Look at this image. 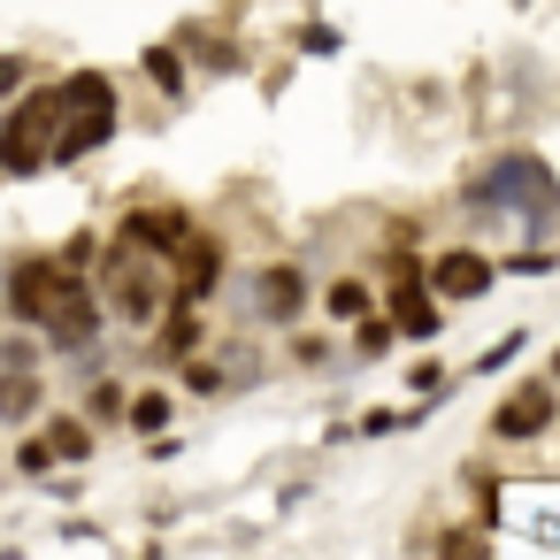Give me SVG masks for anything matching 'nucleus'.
Instances as JSON below:
<instances>
[{
	"label": "nucleus",
	"mask_w": 560,
	"mask_h": 560,
	"mask_svg": "<svg viewBox=\"0 0 560 560\" xmlns=\"http://www.w3.org/2000/svg\"><path fill=\"white\" fill-rule=\"evenodd\" d=\"M108 315H124L131 330H147V323L162 315V284H154L147 269H124V277L108 284Z\"/></svg>",
	"instance_id": "9d476101"
},
{
	"label": "nucleus",
	"mask_w": 560,
	"mask_h": 560,
	"mask_svg": "<svg viewBox=\"0 0 560 560\" xmlns=\"http://www.w3.org/2000/svg\"><path fill=\"white\" fill-rule=\"evenodd\" d=\"M32 415H39V369L0 361V422H32Z\"/></svg>",
	"instance_id": "ddd939ff"
},
{
	"label": "nucleus",
	"mask_w": 560,
	"mask_h": 560,
	"mask_svg": "<svg viewBox=\"0 0 560 560\" xmlns=\"http://www.w3.org/2000/svg\"><path fill=\"white\" fill-rule=\"evenodd\" d=\"M116 415H124V384H101L93 392V422H116Z\"/></svg>",
	"instance_id": "b1692460"
},
{
	"label": "nucleus",
	"mask_w": 560,
	"mask_h": 560,
	"mask_svg": "<svg viewBox=\"0 0 560 560\" xmlns=\"http://www.w3.org/2000/svg\"><path fill=\"white\" fill-rule=\"evenodd\" d=\"M438 552H453V560H476V552H491V545H483V537H476V529H453V537H445V545H438Z\"/></svg>",
	"instance_id": "393cba45"
},
{
	"label": "nucleus",
	"mask_w": 560,
	"mask_h": 560,
	"mask_svg": "<svg viewBox=\"0 0 560 560\" xmlns=\"http://www.w3.org/2000/svg\"><path fill=\"white\" fill-rule=\"evenodd\" d=\"M392 330H407V338H438V307H430V292H422L415 277H399V292H392Z\"/></svg>",
	"instance_id": "f8f14e48"
},
{
	"label": "nucleus",
	"mask_w": 560,
	"mask_h": 560,
	"mask_svg": "<svg viewBox=\"0 0 560 560\" xmlns=\"http://www.w3.org/2000/svg\"><path fill=\"white\" fill-rule=\"evenodd\" d=\"M430 284H438V300H483L499 284V261H483L476 246H445L430 261Z\"/></svg>",
	"instance_id": "423d86ee"
},
{
	"label": "nucleus",
	"mask_w": 560,
	"mask_h": 560,
	"mask_svg": "<svg viewBox=\"0 0 560 560\" xmlns=\"http://www.w3.org/2000/svg\"><path fill=\"white\" fill-rule=\"evenodd\" d=\"M47 445H55V460H85L93 453V430L78 415H62V422H47Z\"/></svg>",
	"instance_id": "dca6fc26"
},
{
	"label": "nucleus",
	"mask_w": 560,
	"mask_h": 560,
	"mask_svg": "<svg viewBox=\"0 0 560 560\" xmlns=\"http://www.w3.org/2000/svg\"><path fill=\"white\" fill-rule=\"evenodd\" d=\"M369 307H376V292H369L361 277H338V284H330V315H338V323H353V315H369Z\"/></svg>",
	"instance_id": "a211bd4d"
},
{
	"label": "nucleus",
	"mask_w": 560,
	"mask_h": 560,
	"mask_svg": "<svg viewBox=\"0 0 560 560\" xmlns=\"http://www.w3.org/2000/svg\"><path fill=\"white\" fill-rule=\"evenodd\" d=\"M353 430H361V438H392V430H399V415H384V407H376V415H361Z\"/></svg>",
	"instance_id": "bb28decb"
},
{
	"label": "nucleus",
	"mask_w": 560,
	"mask_h": 560,
	"mask_svg": "<svg viewBox=\"0 0 560 560\" xmlns=\"http://www.w3.org/2000/svg\"><path fill=\"white\" fill-rule=\"evenodd\" d=\"M353 323H361V330H353V346H361V361H376V353H392V338H399V330H392L384 315H353Z\"/></svg>",
	"instance_id": "6ab92c4d"
},
{
	"label": "nucleus",
	"mask_w": 560,
	"mask_h": 560,
	"mask_svg": "<svg viewBox=\"0 0 560 560\" xmlns=\"http://www.w3.org/2000/svg\"><path fill=\"white\" fill-rule=\"evenodd\" d=\"M476 200L529 208V223H537V231L552 223V177H545V162H537V154H514V162H499V170H491V185H476Z\"/></svg>",
	"instance_id": "7ed1b4c3"
},
{
	"label": "nucleus",
	"mask_w": 560,
	"mask_h": 560,
	"mask_svg": "<svg viewBox=\"0 0 560 560\" xmlns=\"http://www.w3.org/2000/svg\"><path fill=\"white\" fill-rule=\"evenodd\" d=\"M93 330H101V300L70 277V284H62V300H55V315H47V338H55V346H85Z\"/></svg>",
	"instance_id": "1a4fd4ad"
},
{
	"label": "nucleus",
	"mask_w": 560,
	"mask_h": 560,
	"mask_svg": "<svg viewBox=\"0 0 560 560\" xmlns=\"http://www.w3.org/2000/svg\"><path fill=\"white\" fill-rule=\"evenodd\" d=\"M55 261H62V269H70V277H78V269H85V261H93V231H78V238H70V246H62V254H55Z\"/></svg>",
	"instance_id": "4be33fe9"
},
{
	"label": "nucleus",
	"mask_w": 560,
	"mask_h": 560,
	"mask_svg": "<svg viewBox=\"0 0 560 560\" xmlns=\"http://www.w3.org/2000/svg\"><path fill=\"white\" fill-rule=\"evenodd\" d=\"M522 346H529V338H522V330H506V338H499V346H483V361H476V369H499V361H514V353H522Z\"/></svg>",
	"instance_id": "5701e85b"
},
{
	"label": "nucleus",
	"mask_w": 560,
	"mask_h": 560,
	"mask_svg": "<svg viewBox=\"0 0 560 560\" xmlns=\"http://www.w3.org/2000/svg\"><path fill=\"white\" fill-rule=\"evenodd\" d=\"M24 85H32V62H24V55H0V101L24 93Z\"/></svg>",
	"instance_id": "412c9836"
},
{
	"label": "nucleus",
	"mask_w": 560,
	"mask_h": 560,
	"mask_svg": "<svg viewBox=\"0 0 560 560\" xmlns=\"http://www.w3.org/2000/svg\"><path fill=\"white\" fill-rule=\"evenodd\" d=\"M55 101H62V116H55L47 162H85L116 139V85L101 70H70V85H55Z\"/></svg>",
	"instance_id": "f257e3e1"
},
{
	"label": "nucleus",
	"mask_w": 560,
	"mask_h": 560,
	"mask_svg": "<svg viewBox=\"0 0 560 560\" xmlns=\"http://www.w3.org/2000/svg\"><path fill=\"white\" fill-rule=\"evenodd\" d=\"M16 468H24V476H47V468H55V445H47V438H24V445H16Z\"/></svg>",
	"instance_id": "aec40b11"
},
{
	"label": "nucleus",
	"mask_w": 560,
	"mask_h": 560,
	"mask_svg": "<svg viewBox=\"0 0 560 560\" xmlns=\"http://www.w3.org/2000/svg\"><path fill=\"white\" fill-rule=\"evenodd\" d=\"M147 78H154L170 101H185V62H177V47H147Z\"/></svg>",
	"instance_id": "f3484780"
},
{
	"label": "nucleus",
	"mask_w": 560,
	"mask_h": 560,
	"mask_svg": "<svg viewBox=\"0 0 560 560\" xmlns=\"http://www.w3.org/2000/svg\"><path fill=\"white\" fill-rule=\"evenodd\" d=\"M192 346H200V307H185V300H177V315H170V330H162V353H170V361H185Z\"/></svg>",
	"instance_id": "2eb2a0df"
},
{
	"label": "nucleus",
	"mask_w": 560,
	"mask_h": 560,
	"mask_svg": "<svg viewBox=\"0 0 560 560\" xmlns=\"http://www.w3.org/2000/svg\"><path fill=\"white\" fill-rule=\"evenodd\" d=\"M62 284H70L62 261H16V269H9V315H16V323H47L55 300H62Z\"/></svg>",
	"instance_id": "20e7f679"
},
{
	"label": "nucleus",
	"mask_w": 560,
	"mask_h": 560,
	"mask_svg": "<svg viewBox=\"0 0 560 560\" xmlns=\"http://www.w3.org/2000/svg\"><path fill=\"white\" fill-rule=\"evenodd\" d=\"M254 300H261V323H300V307H307V277H300L292 261H284V269H261Z\"/></svg>",
	"instance_id": "9b49d317"
},
{
	"label": "nucleus",
	"mask_w": 560,
	"mask_h": 560,
	"mask_svg": "<svg viewBox=\"0 0 560 560\" xmlns=\"http://www.w3.org/2000/svg\"><path fill=\"white\" fill-rule=\"evenodd\" d=\"M185 231H192V215H185V208H131V215H124V246H131V254H154V261H162V254H177V246H185Z\"/></svg>",
	"instance_id": "0eeeda50"
},
{
	"label": "nucleus",
	"mask_w": 560,
	"mask_h": 560,
	"mask_svg": "<svg viewBox=\"0 0 560 560\" xmlns=\"http://www.w3.org/2000/svg\"><path fill=\"white\" fill-rule=\"evenodd\" d=\"M215 277H223V238L185 231V246H177V300H185V307H200V300L215 292Z\"/></svg>",
	"instance_id": "6e6552de"
},
{
	"label": "nucleus",
	"mask_w": 560,
	"mask_h": 560,
	"mask_svg": "<svg viewBox=\"0 0 560 560\" xmlns=\"http://www.w3.org/2000/svg\"><path fill=\"white\" fill-rule=\"evenodd\" d=\"M124 422H131L139 438H154V430L170 422V392H124Z\"/></svg>",
	"instance_id": "4468645a"
},
{
	"label": "nucleus",
	"mask_w": 560,
	"mask_h": 560,
	"mask_svg": "<svg viewBox=\"0 0 560 560\" xmlns=\"http://www.w3.org/2000/svg\"><path fill=\"white\" fill-rule=\"evenodd\" d=\"M506 269H514V277H545V269H552V254H545V246H529V254H514Z\"/></svg>",
	"instance_id": "a878e982"
},
{
	"label": "nucleus",
	"mask_w": 560,
	"mask_h": 560,
	"mask_svg": "<svg viewBox=\"0 0 560 560\" xmlns=\"http://www.w3.org/2000/svg\"><path fill=\"white\" fill-rule=\"evenodd\" d=\"M552 415H560L552 384H522L514 399H499V415H491V438H506V445H529V438H545V430H552Z\"/></svg>",
	"instance_id": "39448f33"
},
{
	"label": "nucleus",
	"mask_w": 560,
	"mask_h": 560,
	"mask_svg": "<svg viewBox=\"0 0 560 560\" xmlns=\"http://www.w3.org/2000/svg\"><path fill=\"white\" fill-rule=\"evenodd\" d=\"M55 116H62L55 85L24 93V101L9 108V124H0V177H39V170H47V147H55Z\"/></svg>",
	"instance_id": "f03ea898"
}]
</instances>
